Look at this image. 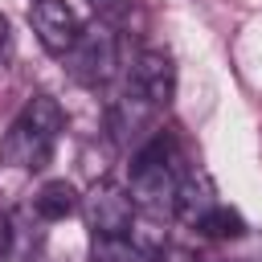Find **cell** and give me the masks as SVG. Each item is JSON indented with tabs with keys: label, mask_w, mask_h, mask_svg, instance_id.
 I'll list each match as a JSON object with an SVG mask.
<instances>
[{
	"label": "cell",
	"mask_w": 262,
	"mask_h": 262,
	"mask_svg": "<svg viewBox=\"0 0 262 262\" xmlns=\"http://www.w3.org/2000/svg\"><path fill=\"white\" fill-rule=\"evenodd\" d=\"M176 147L168 135H151L135 156H131V201L143 213H172L176 196Z\"/></svg>",
	"instance_id": "2"
},
{
	"label": "cell",
	"mask_w": 262,
	"mask_h": 262,
	"mask_svg": "<svg viewBox=\"0 0 262 262\" xmlns=\"http://www.w3.org/2000/svg\"><path fill=\"white\" fill-rule=\"evenodd\" d=\"M82 217L94 233V242L111 246V242H127L131 217H135V201L123 184L115 180H94L82 196Z\"/></svg>",
	"instance_id": "4"
},
{
	"label": "cell",
	"mask_w": 262,
	"mask_h": 262,
	"mask_svg": "<svg viewBox=\"0 0 262 262\" xmlns=\"http://www.w3.org/2000/svg\"><path fill=\"white\" fill-rule=\"evenodd\" d=\"M196 229L205 233V237H213V242H233V237H242L246 233V221H242V213L237 209H229V205H213L201 221H196Z\"/></svg>",
	"instance_id": "10"
},
{
	"label": "cell",
	"mask_w": 262,
	"mask_h": 262,
	"mask_svg": "<svg viewBox=\"0 0 262 262\" xmlns=\"http://www.w3.org/2000/svg\"><path fill=\"white\" fill-rule=\"evenodd\" d=\"M90 4H94V16L106 20V25H119L131 8V0H90Z\"/></svg>",
	"instance_id": "11"
},
{
	"label": "cell",
	"mask_w": 262,
	"mask_h": 262,
	"mask_svg": "<svg viewBox=\"0 0 262 262\" xmlns=\"http://www.w3.org/2000/svg\"><path fill=\"white\" fill-rule=\"evenodd\" d=\"M213 205H217V188H213V180H209L201 168L180 172V180H176V196H172V213H176L184 225L196 229V221H201Z\"/></svg>",
	"instance_id": "7"
},
{
	"label": "cell",
	"mask_w": 262,
	"mask_h": 262,
	"mask_svg": "<svg viewBox=\"0 0 262 262\" xmlns=\"http://www.w3.org/2000/svg\"><path fill=\"white\" fill-rule=\"evenodd\" d=\"M66 70L86 90L106 86L119 74V33H115V25H106L98 16H94V25H82L78 41L66 53Z\"/></svg>",
	"instance_id": "3"
},
{
	"label": "cell",
	"mask_w": 262,
	"mask_h": 262,
	"mask_svg": "<svg viewBox=\"0 0 262 262\" xmlns=\"http://www.w3.org/2000/svg\"><path fill=\"white\" fill-rule=\"evenodd\" d=\"M127 242L139 258H164L168 254V229H164V213H143L135 209L131 217V229H127Z\"/></svg>",
	"instance_id": "9"
},
{
	"label": "cell",
	"mask_w": 262,
	"mask_h": 262,
	"mask_svg": "<svg viewBox=\"0 0 262 262\" xmlns=\"http://www.w3.org/2000/svg\"><path fill=\"white\" fill-rule=\"evenodd\" d=\"M131 90L156 111L168 106L176 98V61L164 49H139V57L131 66Z\"/></svg>",
	"instance_id": "6"
},
{
	"label": "cell",
	"mask_w": 262,
	"mask_h": 262,
	"mask_svg": "<svg viewBox=\"0 0 262 262\" xmlns=\"http://www.w3.org/2000/svg\"><path fill=\"white\" fill-rule=\"evenodd\" d=\"M78 209H82V196H78V188L70 180H45L37 188V196H33V213L41 221H66Z\"/></svg>",
	"instance_id": "8"
},
{
	"label": "cell",
	"mask_w": 262,
	"mask_h": 262,
	"mask_svg": "<svg viewBox=\"0 0 262 262\" xmlns=\"http://www.w3.org/2000/svg\"><path fill=\"white\" fill-rule=\"evenodd\" d=\"M8 250H12V221L8 213H0V262L8 258Z\"/></svg>",
	"instance_id": "12"
},
{
	"label": "cell",
	"mask_w": 262,
	"mask_h": 262,
	"mask_svg": "<svg viewBox=\"0 0 262 262\" xmlns=\"http://www.w3.org/2000/svg\"><path fill=\"white\" fill-rule=\"evenodd\" d=\"M8 41V20H4V12H0V45Z\"/></svg>",
	"instance_id": "13"
},
{
	"label": "cell",
	"mask_w": 262,
	"mask_h": 262,
	"mask_svg": "<svg viewBox=\"0 0 262 262\" xmlns=\"http://www.w3.org/2000/svg\"><path fill=\"white\" fill-rule=\"evenodd\" d=\"M29 25H33V33H37L41 49L53 53V57H66L70 45H74L78 33H82V20H78V12H74L66 0H33V4H29Z\"/></svg>",
	"instance_id": "5"
},
{
	"label": "cell",
	"mask_w": 262,
	"mask_h": 262,
	"mask_svg": "<svg viewBox=\"0 0 262 262\" xmlns=\"http://www.w3.org/2000/svg\"><path fill=\"white\" fill-rule=\"evenodd\" d=\"M66 131V111L53 94H33L20 115L12 119V127L0 139V160L25 172H41L53 160L57 135Z\"/></svg>",
	"instance_id": "1"
}]
</instances>
